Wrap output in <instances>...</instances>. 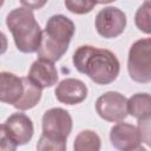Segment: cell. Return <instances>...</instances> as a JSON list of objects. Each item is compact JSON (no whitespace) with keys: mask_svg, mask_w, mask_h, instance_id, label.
Here are the masks:
<instances>
[{"mask_svg":"<svg viewBox=\"0 0 151 151\" xmlns=\"http://www.w3.org/2000/svg\"><path fill=\"white\" fill-rule=\"evenodd\" d=\"M74 67L99 85L113 83L120 71V64L116 54L106 48L91 45L79 46L72 58Z\"/></svg>","mask_w":151,"mask_h":151,"instance_id":"obj_1","label":"cell"},{"mask_svg":"<svg viewBox=\"0 0 151 151\" xmlns=\"http://www.w3.org/2000/svg\"><path fill=\"white\" fill-rule=\"evenodd\" d=\"M74 32V22L66 15H52L42 31L41 41L37 51L38 57L51 63L58 61L67 52Z\"/></svg>","mask_w":151,"mask_h":151,"instance_id":"obj_2","label":"cell"},{"mask_svg":"<svg viewBox=\"0 0 151 151\" xmlns=\"http://www.w3.org/2000/svg\"><path fill=\"white\" fill-rule=\"evenodd\" d=\"M6 25L20 52L34 53L38 51L42 29L35 20L32 9L24 6L12 9L6 17Z\"/></svg>","mask_w":151,"mask_h":151,"instance_id":"obj_3","label":"cell"},{"mask_svg":"<svg viewBox=\"0 0 151 151\" xmlns=\"http://www.w3.org/2000/svg\"><path fill=\"white\" fill-rule=\"evenodd\" d=\"M127 71L132 80L147 84L151 81V39L134 41L129 51Z\"/></svg>","mask_w":151,"mask_h":151,"instance_id":"obj_4","label":"cell"},{"mask_svg":"<svg viewBox=\"0 0 151 151\" xmlns=\"http://www.w3.org/2000/svg\"><path fill=\"white\" fill-rule=\"evenodd\" d=\"M94 26L98 34L103 38H117L126 27V15L118 7L107 6L97 13Z\"/></svg>","mask_w":151,"mask_h":151,"instance_id":"obj_5","label":"cell"},{"mask_svg":"<svg viewBox=\"0 0 151 151\" xmlns=\"http://www.w3.org/2000/svg\"><path fill=\"white\" fill-rule=\"evenodd\" d=\"M127 99L119 92L109 91L96 101V111L100 118L112 123H120L127 116Z\"/></svg>","mask_w":151,"mask_h":151,"instance_id":"obj_6","label":"cell"},{"mask_svg":"<svg viewBox=\"0 0 151 151\" xmlns=\"http://www.w3.org/2000/svg\"><path fill=\"white\" fill-rule=\"evenodd\" d=\"M42 134L59 138V139H67L72 131V117L65 109L61 107H53L47 110L42 116Z\"/></svg>","mask_w":151,"mask_h":151,"instance_id":"obj_7","label":"cell"},{"mask_svg":"<svg viewBox=\"0 0 151 151\" xmlns=\"http://www.w3.org/2000/svg\"><path fill=\"white\" fill-rule=\"evenodd\" d=\"M111 144L119 151H129L139 146L142 142L137 126L127 123H117L110 130Z\"/></svg>","mask_w":151,"mask_h":151,"instance_id":"obj_8","label":"cell"},{"mask_svg":"<svg viewBox=\"0 0 151 151\" xmlns=\"http://www.w3.org/2000/svg\"><path fill=\"white\" fill-rule=\"evenodd\" d=\"M54 93L60 103L66 105H76L86 99L87 86L80 79L66 78L57 85Z\"/></svg>","mask_w":151,"mask_h":151,"instance_id":"obj_9","label":"cell"},{"mask_svg":"<svg viewBox=\"0 0 151 151\" xmlns=\"http://www.w3.org/2000/svg\"><path fill=\"white\" fill-rule=\"evenodd\" d=\"M5 126L18 145L27 144L34 133V126L31 118L22 112H15L11 114L6 119Z\"/></svg>","mask_w":151,"mask_h":151,"instance_id":"obj_10","label":"cell"},{"mask_svg":"<svg viewBox=\"0 0 151 151\" xmlns=\"http://www.w3.org/2000/svg\"><path fill=\"white\" fill-rule=\"evenodd\" d=\"M58 77L59 76L54 63L41 58H38L35 61H33L27 76V78L31 79L41 90L55 85L58 81Z\"/></svg>","mask_w":151,"mask_h":151,"instance_id":"obj_11","label":"cell"},{"mask_svg":"<svg viewBox=\"0 0 151 151\" xmlns=\"http://www.w3.org/2000/svg\"><path fill=\"white\" fill-rule=\"evenodd\" d=\"M24 91L22 79L9 72L0 73V101L14 105Z\"/></svg>","mask_w":151,"mask_h":151,"instance_id":"obj_12","label":"cell"},{"mask_svg":"<svg viewBox=\"0 0 151 151\" xmlns=\"http://www.w3.org/2000/svg\"><path fill=\"white\" fill-rule=\"evenodd\" d=\"M21 79H22L24 91H22V94H21L20 99L13 106L15 109L20 110V111H26V110H29V109L34 107L40 101L42 90L39 86H37L27 77H24Z\"/></svg>","mask_w":151,"mask_h":151,"instance_id":"obj_13","label":"cell"},{"mask_svg":"<svg viewBox=\"0 0 151 151\" xmlns=\"http://www.w3.org/2000/svg\"><path fill=\"white\" fill-rule=\"evenodd\" d=\"M127 113L138 120L151 117V97L149 93H136L127 99Z\"/></svg>","mask_w":151,"mask_h":151,"instance_id":"obj_14","label":"cell"},{"mask_svg":"<svg viewBox=\"0 0 151 151\" xmlns=\"http://www.w3.org/2000/svg\"><path fill=\"white\" fill-rule=\"evenodd\" d=\"M100 137L92 130H83L74 138V151H100Z\"/></svg>","mask_w":151,"mask_h":151,"instance_id":"obj_15","label":"cell"},{"mask_svg":"<svg viewBox=\"0 0 151 151\" xmlns=\"http://www.w3.org/2000/svg\"><path fill=\"white\" fill-rule=\"evenodd\" d=\"M134 24L142 32L150 34L151 33V2L145 1L136 12Z\"/></svg>","mask_w":151,"mask_h":151,"instance_id":"obj_16","label":"cell"},{"mask_svg":"<svg viewBox=\"0 0 151 151\" xmlns=\"http://www.w3.org/2000/svg\"><path fill=\"white\" fill-rule=\"evenodd\" d=\"M37 151H66V140L41 134L37 144Z\"/></svg>","mask_w":151,"mask_h":151,"instance_id":"obj_17","label":"cell"},{"mask_svg":"<svg viewBox=\"0 0 151 151\" xmlns=\"http://www.w3.org/2000/svg\"><path fill=\"white\" fill-rule=\"evenodd\" d=\"M65 7L76 14H85L93 9V7L97 5V2L93 1H85V0H66Z\"/></svg>","mask_w":151,"mask_h":151,"instance_id":"obj_18","label":"cell"},{"mask_svg":"<svg viewBox=\"0 0 151 151\" xmlns=\"http://www.w3.org/2000/svg\"><path fill=\"white\" fill-rule=\"evenodd\" d=\"M18 144L8 133L5 124H0V151H17Z\"/></svg>","mask_w":151,"mask_h":151,"instance_id":"obj_19","label":"cell"},{"mask_svg":"<svg viewBox=\"0 0 151 151\" xmlns=\"http://www.w3.org/2000/svg\"><path fill=\"white\" fill-rule=\"evenodd\" d=\"M138 131L142 137V142L150 144V118L138 120Z\"/></svg>","mask_w":151,"mask_h":151,"instance_id":"obj_20","label":"cell"},{"mask_svg":"<svg viewBox=\"0 0 151 151\" xmlns=\"http://www.w3.org/2000/svg\"><path fill=\"white\" fill-rule=\"evenodd\" d=\"M7 47H8V40H7V37L0 31V55L4 54V53L7 51Z\"/></svg>","mask_w":151,"mask_h":151,"instance_id":"obj_21","label":"cell"},{"mask_svg":"<svg viewBox=\"0 0 151 151\" xmlns=\"http://www.w3.org/2000/svg\"><path fill=\"white\" fill-rule=\"evenodd\" d=\"M129 151H147V150L145 147H143V146H137V147H134L132 150H129Z\"/></svg>","mask_w":151,"mask_h":151,"instance_id":"obj_22","label":"cell"},{"mask_svg":"<svg viewBox=\"0 0 151 151\" xmlns=\"http://www.w3.org/2000/svg\"><path fill=\"white\" fill-rule=\"evenodd\" d=\"M2 4H4V1H0V6H1V5H2Z\"/></svg>","mask_w":151,"mask_h":151,"instance_id":"obj_23","label":"cell"}]
</instances>
